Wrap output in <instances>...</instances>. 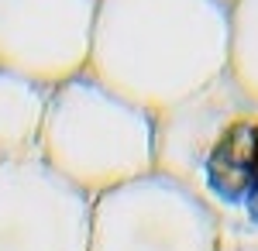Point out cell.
Returning <instances> with one entry per match:
<instances>
[{"label":"cell","mask_w":258,"mask_h":251,"mask_svg":"<svg viewBox=\"0 0 258 251\" xmlns=\"http://www.w3.org/2000/svg\"><path fill=\"white\" fill-rule=\"evenodd\" d=\"M231 0H100L86 76L159 120L227 76Z\"/></svg>","instance_id":"6da1fadb"},{"label":"cell","mask_w":258,"mask_h":251,"mask_svg":"<svg viewBox=\"0 0 258 251\" xmlns=\"http://www.w3.org/2000/svg\"><path fill=\"white\" fill-rule=\"evenodd\" d=\"M155 172L210 213L220 248L258 251V103L231 76L155 120Z\"/></svg>","instance_id":"7a4b0ae2"},{"label":"cell","mask_w":258,"mask_h":251,"mask_svg":"<svg viewBox=\"0 0 258 251\" xmlns=\"http://www.w3.org/2000/svg\"><path fill=\"white\" fill-rule=\"evenodd\" d=\"M38 158L93 200L155 172V117L83 73L48 93Z\"/></svg>","instance_id":"3957f363"},{"label":"cell","mask_w":258,"mask_h":251,"mask_svg":"<svg viewBox=\"0 0 258 251\" xmlns=\"http://www.w3.org/2000/svg\"><path fill=\"white\" fill-rule=\"evenodd\" d=\"M90 251H220V234L179 182L148 172L93 196Z\"/></svg>","instance_id":"277c9868"},{"label":"cell","mask_w":258,"mask_h":251,"mask_svg":"<svg viewBox=\"0 0 258 251\" xmlns=\"http://www.w3.org/2000/svg\"><path fill=\"white\" fill-rule=\"evenodd\" d=\"M100 0H0V69L55 90L86 73Z\"/></svg>","instance_id":"5b68a950"},{"label":"cell","mask_w":258,"mask_h":251,"mask_svg":"<svg viewBox=\"0 0 258 251\" xmlns=\"http://www.w3.org/2000/svg\"><path fill=\"white\" fill-rule=\"evenodd\" d=\"M90 210L38 155L0 162V251H90Z\"/></svg>","instance_id":"8992f818"},{"label":"cell","mask_w":258,"mask_h":251,"mask_svg":"<svg viewBox=\"0 0 258 251\" xmlns=\"http://www.w3.org/2000/svg\"><path fill=\"white\" fill-rule=\"evenodd\" d=\"M48 93L52 90L0 69V162L38 155Z\"/></svg>","instance_id":"52a82bcc"},{"label":"cell","mask_w":258,"mask_h":251,"mask_svg":"<svg viewBox=\"0 0 258 251\" xmlns=\"http://www.w3.org/2000/svg\"><path fill=\"white\" fill-rule=\"evenodd\" d=\"M227 76L258 103V0H231V62Z\"/></svg>","instance_id":"ba28073f"},{"label":"cell","mask_w":258,"mask_h":251,"mask_svg":"<svg viewBox=\"0 0 258 251\" xmlns=\"http://www.w3.org/2000/svg\"><path fill=\"white\" fill-rule=\"evenodd\" d=\"M220 251H241V248H220Z\"/></svg>","instance_id":"9c48e42d"}]
</instances>
